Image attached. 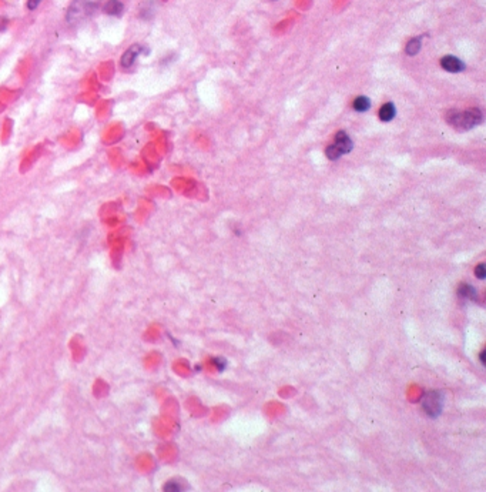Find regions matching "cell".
I'll use <instances>...</instances> for the list:
<instances>
[{
	"label": "cell",
	"mask_w": 486,
	"mask_h": 492,
	"mask_svg": "<svg viewBox=\"0 0 486 492\" xmlns=\"http://www.w3.org/2000/svg\"><path fill=\"white\" fill-rule=\"evenodd\" d=\"M446 120L449 124L458 128H472L482 122V113L479 108H469L466 111L449 110L446 114Z\"/></svg>",
	"instance_id": "cell-1"
},
{
	"label": "cell",
	"mask_w": 486,
	"mask_h": 492,
	"mask_svg": "<svg viewBox=\"0 0 486 492\" xmlns=\"http://www.w3.org/2000/svg\"><path fill=\"white\" fill-rule=\"evenodd\" d=\"M422 408L428 417H431V418L439 417L441 412H442V408H444L442 394L438 392V391L425 392L422 397Z\"/></svg>",
	"instance_id": "cell-2"
},
{
	"label": "cell",
	"mask_w": 486,
	"mask_h": 492,
	"mask_svg": "<svg viewBox=\"0 0 486 492\" xmlns=\"http://www.w3.org/2000/svg\"><path fill=\"white\" fill-rule=\"evenodd\" d=\"M143 52V47L141 46H139V44H133L130 49H127L126 52L123 53V56H122V66L124 67V69H128L131 64L134 63V60L139 57V54Z\"/></svg>",
	"instance_id": "cell-3"
},
{
	"label": "cell",
	"mask_w": 486,
	"mask_h": 492,
	"mask_svg": "<svg viewBox=\"0 0 486 492\" xmlns=\"http://www.w3.org/2000/svg\"><path fill=\"white\" fill-rule=\"evenodd\" d=\"M441 64L446 71H452V73H458L465 69V64L455 56H445L441 60Z\"/></svg>",
	"instance_id": "cell-4"
},
{
	"label": "cell",
	"mask_w": 486,
	"mask_h": 492,
	"mask_svg": "<svg viewBox=\"0 0 486 492\" xmlns=\"http://www.w3.org/2000/svg\"><path fill=\"white\" fill-rule=\"evenodd\" d=\"M335 147L342 153H349L352 150V140L349 139V136L345 131H338L335 136Z\"/></svg>",
	"instance_id": "cell-5"
},
{
	"label": "cell",
	"mask_w": 486,
	"mask_h": 492,
	"mask_svg": "<svg viewBox=\"0 0 486 492\" xmlns=\"http://www.w3.org/2000/svg\"><path fill=\"white\" fill-rule=\"evenodd\" d=\"M103 10L108 16H120L124 10V6L120 0H107L103 6Z\"/></svg>",
	"instance_id": "cell-6"
},
{
	"label": "cell",
	"mask_w": 486,
	"mask_h": 492,
	"mask_svg": "<svg viewBox=\"0 0 486 492\" xmlns=\"http://www.w3.org/2000/svg\"><path fill=\"white\" fill-rule=\"evenodd\" d=\"M458 296L464 299H476V290L470 284H461L458 288Z\"/></svg>",
	"instance_id": "cell-7"
},
{
	"label": "cell",
	"mask_w": 486,
	"mask_h": 492,
	"mask_svg": "<svg viewBox=\"0 0 486 492\" xmlns=\"http://www.w3.org/2000/svg\"><path fill=\"white\" fill-rule=\"evenodd\" d=\"M395 117V107L392 103H386L380 108V119L382 122H391Z\"/></svg>",
	"instance_id": "cell-8"
},
{
	"label": "cell",
	"mask_w": 486,
	"mask_h": 492,
	"mask_svg": "<svg viewBox=\"0 0 486 492\" xmlns=\"http://www.w3.org/2000/svg\"><path fill=\"white\" fill-rule=\"evenodd\" d=\"M369 106H371V102H369V99L365 97V96L357 97L355 102H354V108H355L357 111H366V110L369 108Z\"/></svg>",
	"instance_id": "cell-9"
},
{
	"label": "cell",
	"mask_w": 486,
	"mask_h": 492,
	"mask_svg": "<svg viewBox=\"0 0 486 492\" xmlns=\"http://www.w3.org/2000/svg\"><path fill=\"white\" fill-rule=\"evenodd\" d=\"M419 49H421V39H412L411 42L406 44L405 52H406L408 54L414 56V54H417V53L419 52Z\"/></svg>",
	"instance_id": "cell-10"
},
{
	"label": "cell",
	"mask_w": 486,
	"mask_h": 492,
	"mask_svg": "<svg viewBox=\"0 0 486 492\" xmlns=\"http://www.w3.org/2000/svg\"><path fill=\"white\" fill-rule=\"evenodd\" d=\"M325 153H327V157H328L330 160H337V158H339V157L342 156V153L335 147V144H331L330 147H327Z\"/></svg>",
	"instance_id": "cell-11"
},
{
	"label": "cell",
	"mask_w": 486,
	"mask_h": 492,
	"mask_svg": "<svg viewBox=\"0 0 486 492\" xmlns=\"http://www.w3.org/2000/svg\"><path fill=\"white\" fill-rule=\"evenodd\" d=\"M475 274H476V277L479 278V280H484V278L486 277V267L484 263L479 264V265L475 268Z\"/></svg>",
	"instance_id": "cell-12"
},
{
	"label": "cell",
	"mask_w": 486,
	"mask_h": 492,
	"mask_svg": "<svg viewBox=\"0 0 486 492\" xmlns=\"http://www.w3.org/2000/svg\"><path fill=\"white\" fill-rule=\"evenodd\" d=\"M164 490H166V491H180V490H181V487H180L178 484H175V482H173V481H171V482H169V484H166V485H164Z\"/></svg>",
	"instance_id": "cell-13"
},
{
	"label": "cell",
	"mask_w": 486,
	"mask_h": 492,
	"mask_svg": "<svg viewBox=\"0 0 486 492\" xmlns=\"http://www.w3.org/2000/svg\"><path fill=\"white\" fill-rule=\"evenodd\" d=\"M40 1H42V0H27V7H29L30 10H35V9L40 4Z\"/></svg>",
	"instance_id": "cell-14"
},
{
	"label": "cell",
	"mask_w": 486,
	"mask_h": 492,
	"mask_svg": "<svg viewBox=\"0 0 486 492\" xmlns=\"http://www.w3.org/2000/svg\"><path fill=\"white\" fill-rule=\"evenodd\" d=\"M214 363L217 364V368H218L220 371H223V369L226 368V364H227V361H226V360H223V358H217V360H214Z\"/></svg>",
	"instance_id": "cell-15"
},
{
	"label": "cell",
	"mask_w": 486,
	"mask_h": 492,
	"mask_svg": "<svg viewBox=\"0 0 486 492\" xmlns=\"http://www.w3.org/2000/svg\"><path fill=\"white\" fill-rule=\"evenodd\" d=\"M481 361H482V364H485V351L481 352Z\"/></svg>",
	"instance_id": "cell-16"
},
{
	"label": "cell",
	"mask_w": 486,
	"mask_h": 492,
	"mask_svg": "<svg viewBox=\"0 0 486 492\" xmlns=\"http://www.w3.org/2000/svg\"><path fill=\"white\" fill-rule=\"evenodd\" d=\"M1 23H6V20H4V19H1V18H0V30H1V29H3V27H4V24H1Z\"/></svg>",
	"instance_id": "cell-17"
}]
</instances>
